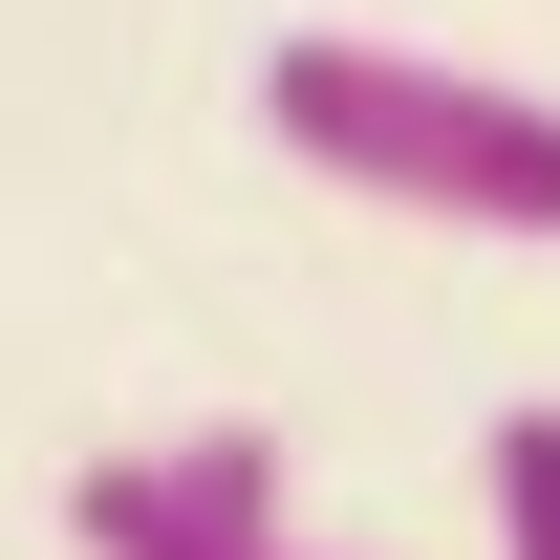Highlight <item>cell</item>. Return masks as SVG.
I'll return each instance as SVG.
<instances>
[{
    "mask_svg": "<svg viewBox=\"0 0 560 560\" xmlns=\"http://www.w3.org/2000/svg\"><path fill=\"white\" fill-rule=\"evenodd\" d=\"M259 130L366 215H453V237H560V108L431 44H259Z\"/></svg>",
    "mask_w": 560,
    "mask_h": 560,
    "instance_id": "6da1fadb",
    "label": "cell"
},
{
    "mask_svg": "<svg viewBox=\"0 0 560 560\" xmlns=\"http://www.w3.org/2000/svg\"><path fill=\"white\" fill-rule=\"evenodd\" d=\"M259 517H302V475H280L259 410L151 431V453H86V475H66V539H86V560H215V539H259Z\"/></svg>",
    "mask_w": 560,
    "mask_h": 560,
    "instance_id": "7a4b0ae2",
    "label": "cell"
},
{
    "mask_svg": "<svg viewBox=\"0 0 560 560\" xmlns=\"http://www.w3.org/2000/svg\"><path fill=\"white\" fill-rule=\"evenodd\" d=\"M495 560H560V410H495Z\"/></svg>",
    "mask_w": 560,
    "mask_h": 560,
    "instance_id": "3957f363",
    "label": "cell"
},
{
    "mask_svg": "<svg viewBox=\"0 0 560 560\" xmlns=\"http://www.w3.org/2000/svg\"><path fill=\"white\" fill-rule=\"evenodd\" d=\"M215 560H346V539H302V517H259V539H215Z\"/></svg>",
    "mask_w": 560,
    "mask_h": 560,
    "instance_id": "277c9868",
    "label": "cell"
}]
</instances>
